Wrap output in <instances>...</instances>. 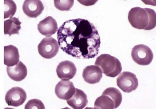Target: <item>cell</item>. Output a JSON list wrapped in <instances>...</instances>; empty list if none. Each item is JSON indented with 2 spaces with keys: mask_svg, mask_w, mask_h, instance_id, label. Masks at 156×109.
<instances>
[{
  "mask_svg": "<svg viewBox=\"0 0 156 109\" xmlns=\"http://www.w3.org/2000/svg\"><path fill=\"white\" fill-rule=\"evenodd\" d=\"M76 91V88L72 82L69 80L59 81L55 88L56 95L59 99L67 100L71 98Z\"/></svg>",
  "mask_w": 156,
  "mask_h": 109,
  "instance_id": "obj_9",
  "label": "cell"
},
{
  "mask_svg": "<svg viewBox=\"0 0 156 109\" xmlns=\"http://www.w3.org/2000/svg\"><path fill=\"white\" fill-rule=\"evenodd\" d=\"M22 9L24 13L28 17L36 18L42 13L44 7L41 1L26 0L24 2Z\"/></svg>",
  "mask_w": 156,
  "mask_h": 109,
  "instance_id": "obj_10",
  "label": "cell"
},
{
  "mask_svg": "<svg viewBox=\"0 0 156 109\" xmlns=\"http://www.w3.org/2000/svg\"><path fill=\"white\" fill-rule=\"evenodd\" d=\"M82 76L87 83L96 84L100 82L102 77V71L97 65H89L84 68Z\"/></svg>",
  "mask_w": 156,
  "mask_h": 109,
  "instance_id": "obj_12",
  "label": "cell"
},
{
  "mask_svg": "<svg viewBox=\"0 0 156 109\" xmlns=\"http://www.w3.org/2000/svg\"><path fill=\"white\" fill-rule=\"evenodd\" d=\"M5 11H4V18L12 17L15 15L16 11V5L13 1H4Z\"/></svg>",
  "mask_w": 156,
  "mask_h": 109,
  "instance_id": "obj_19",
  "label": "cell"
},
{
  "mask_svg": "<svg viewBox=\"0 0 156 109\" xmlns=\"http://www.w3.org/2000/svg\"><path fill=\"white\" fill-rule=\"evenodd\" d=\"M94 109H116L115 103L110 96L102 93L95 101Z\"/></svg>",
  "mask_w": 156,
  "mask_h": 109,
  "instance_id": "obj_17",
  "label": "cell"
},
{
  "mask_svg": "<svg viewBox=\"0 0 156 109\" xmlns=\"http://www.w3.org/2000/svg\"><path fill=\"white\" fill-rule=\"evenodd\" d=\"M133 60L141 65H147L152 61L154 55L151 48L144 44L133 47L131 53Z\"/></svg>",
  "mask_w": 156,
  "mask_h": 109,
  "instance_id": "obj_4",
  "label": "cell"
},
{
  "mask_svg": "<svg viewBox=\"0 0 156 109\" xmlns=\"http://www.w3.org/2000/svg\"><path fill=\"white\" fill-rule=\"evenodd\" d=\"M95 65L100 67L106 76L112 78L119 75L122 70L120 61L108 54H102L98 57Z\"/></svg>",
  "mask_w": 156,
  "mask_h": 109,
  "instance_id": "obj_3",
  "label": "cell"
},
{
  "mask_svg": "<svg viewBox=\"0 0 156 109\" xmlns=\"http://www.w3.org/2000/svg\"><path fill=\"white\" fill-rule=\"evenodd\" d=\"M25 109H45L43 102L38 99H32L25 105Z\"/></svg>",
  "mask_w": 156,
  "mask_h": 109,
  "instance_id": "obj_21",
  "label": "cell"
},
{
  "mask_svg": "<svg viewBox=\"0 0 156 109\" xmlns=\"http://www.w3.org/2000/svg\"><path fill=\"white\" fill-rule=\"evenodd\" d=\"M60 48L78 59H91L98 55L101 37L96 27L88 20L77 18L65 22L57 30Z\"/></svg>",
  "mask_w": 156,
  "mask_h": 109,
  "instance_id": "obj_1",
  "label": "cell"
},
{
  "mask_svg": "<svg viewBox=\"0 0 156 109\" xmlns=\"http://www.w3.org/2000/svg\"><path fill=\"white\" fill-rule=\"evenodd\" d=\"M37 30L43 35L50 37L58 30V24L53 17L48 16L40 22L37 25Z\"/></svg>",
  "mask_w": 156,
  "mask_h": 109,
  "instance_id": "obj_11",
  "label": "cell"
},
{
  "mask_svg": "<svg viewBox=\"0 0 156 109\" xmlns=\"http://www.w3.org/2000/svg\"><path fill=\"white\" fill-rule=\"evenodd\" d=\"M117 85L123 92L130 93L138 87V79L135 74L130 72H123L117 79Z\"/></svg>",
  "mask_w": 156,
  "mask_h": 109,
  "instance_id": "obj_6",
  "label": "cell"
},
{
  "mask_svg": "<svg viewBox=\"0 0 156 109\" xmlns=\"http://www.w3.org/2000/svg\"><path fill=\"white\" fill-rule=\"evenodd\" d=\"M27 99V93L20 87H14L6 93L5 100L9 106L18 107L23 104Z\"/></svg>",
  "mask_w": 156,
  "mask_h": 109,
  "instance_id": "obj_7",
  "label": "cell"
},
{
  "mask_svg": "<svg viewBox=\"0 0 156 109\" xmlns=\"http://www.w3.org/2000/svg\"><path fill=\"white\" fill-rule=\"evenodd\" d=\"M39 54L45 59H51L55 57L59 51L58 41L52 37L43 38L37 46Z\"/></svg>",
  "mask_w": 156,
  "mask_h": 109,
  "instance_id": "obj_5",
  "label": "cell"
},
{
  "mask_svg": "<svg viewBox=\"0 0 156 109\" xmlns=\"http://www.w3.org/2000/svg\"><path fill=\"white\" fill-rule=\"evenodd\" d=\"M77 69L72 62L64 61L58 65L56 68V73L59 78L63 80H69L74 78Z\"/></svg>",
  "mask_w": 156,
  "mask_h": 109,
  "instance_id": "obj_8",
  "label": "cell"
},
{
  "mask_svg": "<svg viewBox=\"0 0 156 109\" xmlns=\"http://www.w3.org/2000/svg\"><path fill=\"white\" fill-rule=\"evenodd\" d=\"M18 49L12 45L4 47V64L7 66H14L20 61Z\"/></svg>",
  "mask_w": 156,
  "mask_h": 109,
  "instance_id": "obj_15",
  "label": "cell"
},
{
  "mask_svg": "<svg viewBox=\"0 0 156 109\" xmlns=\"http://www.w3.org/2000/svg\"><path fill=\"white\" fill-rule=\"evenodd\" d=\"M7 73L11 79L20 82L26 77L27 69L26 66L21 61L12 66H7Z\"/></svg>",
  "mask_w": 156,
  "mask_h": 109,
  "instance_id": "obj_13",
  "label": "cell"
},
{
  "mask_svg": "<svg viewBox=\"0 0 156 109\" xmlns=\"http://www.w3.org/2000/svg\"><path fill=\"white\" fill-rule=\"evenodd\" d=\"M67 103L73 109H83L88 104L87 95L82 90L76 88L75 93L67 100Z\"/></svg>",
  "mask_w": 156,
  "mask_h": 109,
  "instance_id": "obj_14",
  "label": "cell"
},
{
  "mask_svg": "<svg viewBox=\"0 0 156 109\" xmlns=\"http://www.w3.org/2000/svg\"><path fill=\"white\" fill-rule=\"evenodd\" d=\"M21 22L18 18L11 17L9 19L4 21V33L9 36L14 34H19L20 30Z\"/></svg>",
  "mask_w": 156,
  "mask_h": 109,
  "instance_id": "obj_16",
  "label": "cell"
},
{
  "mask_svg": "<svg viewBox=\"0 0 156 109\" xmlns=\"http://www.w3.org/2000/svg\"><path fill=\"white\" fill-rule=\"evenodd\" d=\"M74 0L59 1L55 0L54 4L55 7L60 11H69L74 5Z\"/></svg>",
  "mask_w": 156,
  "mask_h": 109,
  "instance_id": "obj_20",
  "label": "cell"
},
{
  "mask_svg": "<svg viewBox=\"0 0 156 109\" xmlns=\"http://www.w3.org/2000/svg\"><path fill=\"white\" fill-rule=\"evenodd\" d=\"M103 93L110 96L115 103L117 108L121 105L122 100V95L119 90L115 88H108L106 89Z\"/></svg>",
  "mask_w": 156,
  "mask_h": 109,
  "instance_id": "obj_18",
  "label": "cell"
},
{
  "mask_svg": "<svg viewBox=\"0 0 156 109\" xmlns=\"http://www.w3.org/2000/svg\"><path fill=\"white\" fill-rule=\"evenodd\" d=\"M128 20L133 27L138 30H149L156 26L155 11L148 8L133 7L128 13Z\"/></svg>",
  "mask_w": 156,
  "mask_h": 109,
  "instance_id": "obj_2",
  "label": "cell"
}]
</instances>
